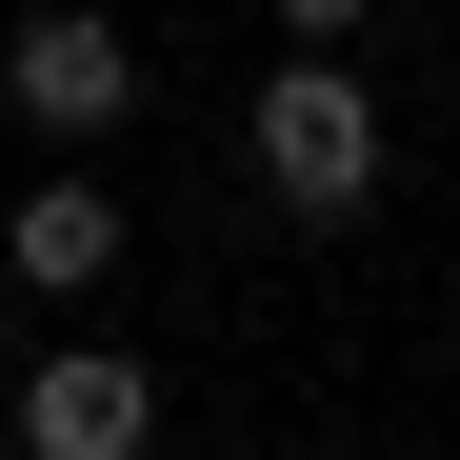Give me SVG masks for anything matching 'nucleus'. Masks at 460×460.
<instances>
[{"mask_svg":"<svg viewBox=\"0 0 460 460\" xmlns=\"http://www.w3.org/2000/svg\"><path fill=\"white\" fill-rule=\"evenodd\" d=\"M0 280H21V300H101V280H120V181H81V161H60V181H21Z\"/></svg>","mask_w":460,"mask_h":460,"instance_id":"4","label":"nucleus"},{"mask_svg":"<svg viewBox=\"0 0 460 460\" xmlns=\"http://www.w3.org/2000/svg\"><path fill=\"white\" fill-rule=\"evenodd\" d=\"M21 460H161V380H140L120 341H60L21 380Z\"/></svg>","mask_w":460,"mask_h":460,"instance_id":"3","label":"nucleus"},{"mask_svg":"<svg viewBox=\"0 0 460 460\" xmlns=\"http://www.w3.org/2000/svg\"><path fill=\"white\" fill-rule=\"evenodd\" d=\"M360 21H380V0H280V60H341Z\"/></svg>","mask_w":460,"mask_h":460,"instance_id":"5","label":"nucleus"},{"mask_svg":"<svg viewBox=\"0 0 460 460\" xmlns=\"http://www.w3.org/2000/svg\"><path fill=\"white\" fill-rule=\"evenodd\" d=\"M0 101H21V140H120L140 120V40L101 0H40V21L0 40Z\"/></svg>","mask_w":460,"mask_h":460,"instance_id":"2","label":"nucleus"},{"mask_svg":"<svg viewBox=\"0 0 460 460\" xmlns=\"http://www.w3.org/2000/svg\"><path fill=\"white\" fill-rule=\"evenodd\" d=\"M241 161H261L280 220H360L380 200V81H360V60H280L261 120H241Z\"/></svg>","mask_w":460,"mask_h":460,"instance_id":"1","label":"nucleus"}]
</instances>
